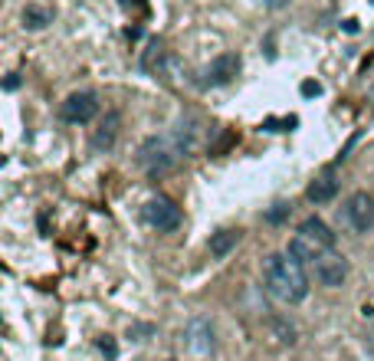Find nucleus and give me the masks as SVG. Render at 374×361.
Here are the masks:
<instances>
[{"mask_svg": "<svg viewBox=\"0 0 374 361\" xmlns=\"http://www.w3.org/2000/svg\"><path fill=\"white\" fill-rule=\"evenodd\" d=\"M263 279H266L269 296L296 306L309 296V276H305V263H299L296 256L289 253H273L263 260Z\"/></svg>", "mask_w": 374, "mask_h": 361, "instance_id": "1", "label": "nucleus"}, {"mask_svg": "<svg viewBox=\"0 0 374 361\" xmlns=\"http://www.w3.org/2000/svg\"><path fill=\"white\" fill-rule=\"evenodd\" d=\"M329 250H335V234H331L319 217L302 220V227L296 230V236L289 240V253L296 256L299 263H309V266L315 263L322 253H329Z\"/></svg>", "mask_w": 374, "mask_h": 361, "instance_id": "2", "label": "nucleus"}, {"mask_svg": "<svg viewBox=\"0 0 374 361\" xmlns=\"http://www.w3.org/2000/svg\"><path fill=\"white\" fill-rule=\"evenodd\" d=\"M178 158H181L178 145H171V141H164V139H148L145 145H141V155H138V161L151 171V174H164V171H171Z\"/></svg>", "mask_w": 374, "mask_h": 361, "instance_id": "3", "label": "nucleus"}, {"mask_svg": "<svg viewBox=\"0 0 374 361\" xmlns=\"http://www.w3.org/2000/svg\"><path fill=\"white\" fill-rule=\"evenodd\" d=\"M342 217L354 234H368L374 227V197L368 191H354L352 197L345 201Z\"/></svg>", "mask_w": 374, "mask_h": 361, "instance_id": "4", "label": "nucleus"}, {"mask_svg": "<svg viewBox=\"0 0 374 361\" xmlns=\"http://www.w3.org/2000/svg\"><path fill=\"white\" fill-rule=\"evenodd\" d=\"M145 220L158 230V234H168V230H178V223H181V211H178V204L171 197H151L145 204Z\"/></svg>", "mask_w": 374, "mask_h": 361, "instance_id": "5", "label": "nucleus"}, {"mask_svg": "<svg viewBox=\"0 0 374 361\" xmlns=\"http://www.w3.org/2000/svg\"><path fill=\"white\" fill-rule=\"evenodd\" d=\"M312 273H315V279H319L322 286H342L345 276H348V260L342 253L329 250V253H322L312 263Z\"/></svg>", "mask_w": 374, "mask_h": 361, "instance_id": "6", "label": "nucleus"}, {"mask_svg": "<svg viewBox=\"0 0 374 361\" xmlns=\"http://www.w3.org/2000/svg\"><path fill=\"white\" fill-rule=\"evenodd\" d=\"M59 115L66 122H73V125H82V122H92L99 115V99L92 92H73V96L63 102L59 108Z\"/></svg>", "mask_w": 374, "mask_h": 361, "instance_id": "7", "label": "nucleus"}, {"mask_svg": "<svg viewBox=\"0 0 374 361\" xmlns=\"http://www.w3.org/2000/svg\"><path fill=\"white\" fill-rule=\"evenodd\" d=\"M184 339H187V348H191L194 355H210V351H214V329L201 319L187 325Z\"/></svg>", "mask_w": 374, "mask_h": 361, "instance_id": "8", "label": "nucleus"}, {"mask_svg": "<svg viewBox=\"0 0 374 361\" xmlns=\"http://www.w3.org/2000/svg\"><path fill=\"white\" fill-rule=\"evenodd\" d=\"M236 69H240V59H236L233 53L217 56L214 63L207 66V83H214V85H226V83H230V79L236 76Z\"/></svg>", "mask_w": 374, "mask_h": 361, "instance_id": "9", "label": "nucleus"}, {"mask_svg": "<svg viewBox=\"0 0 374 361\" xmlns=\"http://www.w3.org/2000/svg\"><path fill=\"white\" fill-rule=\"evenodd\" d=\"M118 128H122V115H118V112H106V118L99 122L96 135H92V145H96L99 151L112 148V145H115V139H118Z\"/></svg>", "mask_w": 374, "mask_h": 361, "instance_id": "10", "label": "nucleus"}, {"mask_svg": "<svg viewBox=\"0 0 374 361\" xmlns=\"http://www.w3.org/2000/svg\"><path fill=\"white\" fill-rule=\"evenodd\" d=\"M240 230H230V227H226V230H217L214 236H210V256H217V260H224L226 253H230V250H236V243H240Z\"/></svg>", "mask_w": 374, "mask_h": 361, "instance_id": "11", "label": "nucleus"}, {"mask_svg": "<svg viewBox=\"0 0 374 361\" xmlns=\"http://www.w3.org/2000/svg\"><path fill=\"white\" fill-rule=\"evenodd\" d=\"M335 191H338V180L331 178V174H325V178H319V180H312L309 184V201L325 204V201L335 197Z\"/></svg>", "mask_w": 374, "mask_h": 361, "instance_id": "12", "label": "nucleus"}, {"mask_svg": "<svg viewBox=\"0 0 374 361\" xmlns=\"http://www.w3.org/2000/svg\"><path fill=\"white\" fill-rule=\"evenodd\" d=\"M50 20H53V17H50V10L36 7V3H30V7L23 10V27H30V30H43Z\"/></svg>", "mask_w": 374, "mask_h": 361, "instance_id": "13", "label": "nucleus"}, {"mask_svg": "<svg viewBox=\"0 0 374 361\" xmlns=\"http://www.w3.org/2000/svg\"><path fill=\"white\" fill-rule=\"evenodd\" d=\"M319 92H322L319 83H312V79H309V83H302V96H319Z\"/></svg>", "mask_w": 374, "mask_h": 361, "instance_id": "14", "label": "nucleus"}, {"mask_svg": "<svg viewBox=\"0 0 374 361\" xmlns=\"http://www.w3.org/2000/svg\"><path fill=\"white\" fill-rule=\"evenodd\" d=\"M286 213H289V207H286V204H276V211H269V220L276 223V220H282Z\"/></svg>", "mask_w": 374, "mask_h": 361, "instance_id": "15", "label": "nucleus"}, {"mask_svg": "<svg viewBox=\"0 0 374 361\" xmlns=\"http://www.w3.org/2000/svg\"><path fill=\"white\" fill-rule=\"evenodd\" d=\"M257 3H263V7H269V10H279V7H286L289 0H257Z\"/></svg>", "mask_w": 374, "mask_h": 361, "instance_id": "16", "label": "nucleus"}, {"mask_svg": "<svg viewBox=\"0 0 374 361\" xmlns=\"http://www.w3.org/2000/svg\"><path fill=\"white\" fill-rule=\"evenodd\" d=\"M122 3H125V7H131V3H135V7H141V0H122Z\"/></svg>", "mask_w": 374, "mask_h": 361, "instance_id": "17", "label": "nucleus"}]
</instances>
